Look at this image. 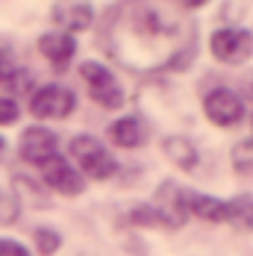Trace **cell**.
Segmentation results:
<instances>
[{
    "mask_svg": "<svg viewBox=\"0 0 253 256\" xmlns=\"http://www.w3.org/2000/svg\"><path fill=\"white\" fill-rule=\"evenodd\" d=\"M100 44L132 74L182 71L198 53V24L177 0H124L103 18Z\"/></svg>",
    "mask_w": 253,
    "mask_h": 256,
    "instance_id": "cell-1",
    "label": "cell"
},
{
    "mask_svg": "<svg viewBox=\"0 0 253 256\" xmlns=\"http://www.w3.org/2000/svg\"><path fill=\"white\" fill-rule=\"evenodd\" d=\"M71 156L80 165V171L92 180H109L118 171L115 156L109 154L103 148V142L94 138V136H74L71 138Z\"/></svg>",
    "mask_w": 253,
    "mask_h": 256,
    "instance_id": "cell-2",
    "label": "cell"
},
{
    "mask_svg": "<svg viewBox=\"0 0 253 256\" xmlns=\"http://www.w3.org/2000/svg\"><path fill=\"white\" fill-rule=\"evenodd\" d=\"M80 74H82L86 88L98 106H103V109H121L124 106V88L103 62H82Z\"/></svg>",
    "mask_w": 253,
    "mask_h": 256,
    "instance_id": "cell-3",
    "label": "cell"
},
{
    "mask_svg": "<svg viewBox=\"0 0 253 256\" xmlns=\"http://www.w3.org/2000/svg\"><path fill=\"white\" fill-rule=\"evenodd\" d=\"M209 50L224 65H242L253 56V36L248 30H238V26L215 30L209 38Z\"/></svg>",
    "mask_w": 253,
    "mask_h": 256,
    "instance_id": "cell-4",
    "label": "cell"
},
{
    "mask_svg": "<svg viewBox=\"0 0 253 256\" xmlns=\"http://www.w3.org/2000/svg\"><path fill=\"white\" fill-rule=\"evenodd\" d=\"M76 106L74 92H68L65 86H44L38 88L32 98H30V112L36 118H44V121H59V118H68Z\"/></svg>",
    "mask_w": 253,
    "mask_h": 256,
    "instance_id": "cell-5",
    "label": "cell"
},
{
    "mask_svg": "<svg viewBox=\"0 0 253 256\" xmlns=\"http://www.w3.org/2000/svg\"><path fill=\"white\" fill-rule=\"evenodd\" d=\"M203 112L212 124L218 127H236L242 118H244V103L236 92H230L224 86L212 88L206 98H203Z\"/></svg>",
    "mask_w": 253,
    "mask_h": 256,
    "instance_id": "cell-6",
    "label": "cell"
},
{
    "mask_svg": "<svg viewBox=\"0 0 253 256\" xmlns=\"http://www.w3.org/2000/svg\"><path fill=\"white\" fill-rule=\"evenodd\" d=\"M59 150V138L48 127H26L18 138V154L30 165H48Z\"/></svg>",
    "mask_w": 253,
    "mask_h": 256,
    "instance_id": "cell-7",
    "label": "cell"
},
{
    "mask_svg": "<svg viewBox=\"0 0 253 256\" xmlns=\"http://www.w3.org/2000/svg\"><path fill=\"white\" fill-rule=\"evenodd\" d=\"M153 212L159 218L162 227H182L188 209H186V192L174 186V182H165L159 192H156V204H153Z\"/></svg>",
    "mask_w": 253,
    "mask_h": 256,
    "instance_id": "cell-8",
    "label": "cell"
},
{
    "mask_svg": "<svg viewBox=\"0 0 253 256\" xmlns=\"http://www.w3.org/2000/svg\"><path fill=\"white\" fill-rule=\"evenodd\" d=\"M53 24L62 26L59 32H80V30H86V26H92L94 21V6L88 3V0H59L56 6H53Z\"/></svg>",
    "mask_w": 253,
    "mask_h": 256,
    "instance_id": "cell-9",
    "label": "cell"
},
{
    "mask_svg": "<svg viewBox=\"0 0 253 256\" xmlns=\"http://www.w3.org/2000/svg\"><path fill=\"white\" fill-rule=\"evenodd\" d=\"M42 168H44V182L50 188H56L59 194H80L82 192V177H80V171H76L68 159L53 156L50 162L42 165Z\"/></svg>",
    "mask_w": 253,
    "mask_h": 256,
    "instance_id": "cell-10",
    "label": "cell"
},
{
    "mask_svg": "<svg viewBox=\"0 0 253 256\" xmlns=\"http://www.w3.org/2000/svg\"><path fill=\"white\" fill-rule=\"evenodd\" d=\"M38 50L44 53V59H50L53 68L62 71V68L74 59L76 42H74V36H68V32H44V36L38 38Z\"/></svg>",
    "mask_w": 253,
    "mask_h": 256,
    "instance_id": "cell-11",
    "label": "cell"
},
{
    "mask_svg": "<svg viewBox=\"0 0 253 256\" xmlns=\"http://www.w3.org/2000/svg\"><path fill=\"white\" fill-rule=\"evenodd\" d=\"M109 138H112L118 148L132 150V148H142V144L148 142V127H144L142 118H136V115H124V118H118V121L109 127Z\"/></svg>",
    "mask_w": 253,
    "mask_h": 256,
    "instance_id": "cell-12",
    "label": "cell"
},
{
    "mask_svg": "<svg viewBox=\"0 0 253 256\" xmlns=\"http://www.w3.org/2000/svg\"><path fill=\"white\" fill-rule=\"evenodd\" d=\"M186 209L203 221H224L227 218V200H218V198L200 194V192H186Z\"/></svg>",
    "mask_w": 253,
    "mask_h": 256,
    "instance_id": "cell-13",
    "label": "cell"
},
{
    "mask_svg": "<svg viewBox=\"0 0 253 256\" xmlns=\"http://www.w3.org/2000/svg\"><path fill=\"white\" fill-rule=\"evenodd\" d=\"M227 224L236 230H253V194H236L227 200Z\"/></svg>",
    "mask_w": 253,
    "mask_h": 256,
    "instance_id": "cell-14",
    "label": "cell"
},
{
    "mask_svg": "<svg viewBox=\"0 0 253 256\" xmlns=\"http://www.w3.org/2000/svg\"><path fill=\"white\" fill-rule=\"evenodd\" d=\"M165 154L168 159L180 165L182 171H192L194 165H198V148L188 142V138H182V136H174V138H165Z\"/></svg>",
    "mask_w": 253,
    "mask_h": 256,
    "instance_id": "cell-15",
    "label": "cell"
},
{
    "mask_svg": "<svg viewBox=\"0 0 253 256\" xmlns=\"http://www.w3.org/2000/svg\"><path fill=\"white\" fill-rule=\"evenodd\" d=\"M26 74L15 68V59H12V50L6 44H0V86L3 88H15V92H24L26 86Z\"/></svg>",
    "mask_w": 253,
    "mask_h": 256,
    "instance_id": "cell-16",
    "label": "cell"
},
{
    "mask_svg": "<svg viewBox=\"0 0 253 256\" xmlns=\"http://www.w3.org/2000/svg\"><path fill=\"white\" fill-rule=\"evenodd\" d=\"M232 168L238 174H250L253 171V138H244L232 148Z\"/></svg>",
    "mask_w": 253,
    "mask_h": 256,
    "instance_id": "cell-17",
    "label": "cell"
},
{
    "mask_svg": "<svg viewBox=\"0 0 253 256\" xmlns=\"http://www.w3.org/2000/svg\"><path fill=\"white\" fill-rule=\"evenodd\" d=\"M36 248L42 250L44 256H50V254H56V248L62 244V238H59V232L56 230H48V227H42V230H36Z\"/></svg>",
    "mask_w": 253,
    "mask_h": 256,
    "instance_id": "cell-18",
    "label": "cell"
},
{
    "mask_svg": "<svg viewBox=\"0 0 253 256\" xmlns=\"http://www.w3.org/2000/svg\"><path fill=\"white\" fill-rule=\"evenodd\" d=\"M18 115H21L18 103L12 100L9 94H0V127H6V124H15V121H18Z\"/></svg>",
    "mask_w": 253,
    "mask_h": 256,
    "instance_id": "cell-19",
    "label": "cell"
},
{
    "mask_svg": "<svg viewBox=\"0 0 253 256\" xmlns=\"http://www.w3.org/2000/svg\"><path fill=\"white\" fill-rule=\"evenodd\" d=\"M15 215H18V206L12 198H6L3 192H0V224H9V221H15Z\"/></svg>",
    "mask_w": 253,
    "mask_h": 256,
    "instance_id": "cell-20",
    "label": "cell"
},
{
    "mask_svg": "<svg viewBox=\"0 0 253 256\" xmlns=\"http://www.w3.org/2000/svg\"><path fill=\"white\" fill-rule=\"evenodd\" d=\"M0 256H30L21 242H12V238H0Z\"/></svg>",
    "mask_w": 253,
    "mask_h": 256,
    "instance_id": "cell-21",
    "label": "cell"
},
{
    "mask_svg": "<svg viewBox=\"0 0 253 256\" xmlns=\"http://www.w3.org/2000/svg\"><path fill=\"white\" fill-rule=\"evenodd\" d=\"M182 9H198V6H203V3H209V0H177Z\"/></svg>",
    "mask_w": 253,
    "mask_h": 256,
    "instance_id": "cell-22",
    "label": "cell"
},
{
    "mask_svg": "<svg viewBox=\"0 0 253 256\" xmlns=\"http://www.w3.org/2000/svg\"><path fill=\"white\" fill-rule=\"evenodd\" d=\"M0 148H3V142H0Z\"/></svg>",
    "mask_w": 253,
    "mask_h": 256,
    "instance_id": "cell-23",
    "label": "cell"
}]
</instances>
